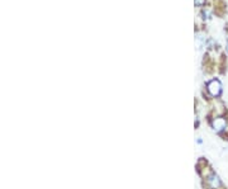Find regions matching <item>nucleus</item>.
<instances>
[{
  "mask_svg": "<svg viewBox=\"0 0 228 189\" xmlns=\"http://www.w3.org/2000/svg\"><path fill=\"white\" fill-rule=\"evenodd\" d=\"M208 184H209V187H211L212 189H217V188H219L221 187V180H219V178L217 177V175H211L208 178Z\"/></svg>",
  "mask_w": 228,
  "mask_h": 189,
  "instance_id": "nucleus-3",
  "label": "nucleus"
},
{
  "mask_svg": "<svg viewBox=\"0 0 228 189\" xmlns=\"http://www.w3.org/2000/svg\"><path fill=\"white\" fill-rule=\"evenodd\" d=\"M194 3H195V5H198V7H202V5L205 3V0H194Z\"/></svg>",
  "mask_w": 228,
  "mask_h": 189,
  "instance_id": "nucleus-4",
  "label": "nucleus"
},
{
  "mask_svg": "<svg viewBox=\"0 0 228 189\" xmlns=\"http://www.w3.org/2000/svg\"><path fill=\"white\" fill-rule=\"evenodd\" d=\"M212 127H213L214 131L219 132V131L224 129V127H226V121H224L223 118H216V119L212 122Z\"/></svg>",
  "mask_w": 228,
  "mask_h": 189,
  "instance_id": "nucleus-2",
  "label": "nucleus"
},
{
  "mask_svg": "<svg viewBox=\"0 0 228 189\" xmlns=\"http://www.w3.org/2000/svg\"><path fill=\"white\" fill-rule=\"evenodd\" d=\"M207 90H208V93L211 94L212 97H218L219 94H221V91H222V85H221V83L218 80L214 79V80L208 83Z\"/></svg>",
  "mask_w": 228,
  "mask_h": 189,
  "instance_id": "nucleus-1",
  "label": "nucleus"
},
{
  "mask_svg": "<svg viewBox=\"0 0 228 189\" xmlns=\"http://www.w3.org/2000/svg\"><path fill=\"white\" fill-rule=\"evenodd\" d=\"M227 51H228V43H227Z\"/></svg>",
  "mask_w": 228,
  "mask_h": 189,
  "instance_id": "nucleus-5",
  "label": "nucleus"
}]
</instances>
